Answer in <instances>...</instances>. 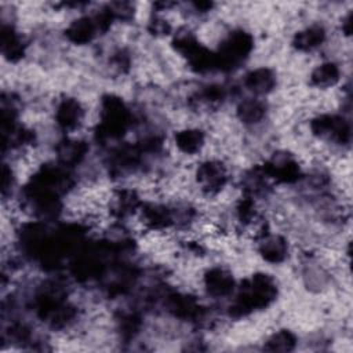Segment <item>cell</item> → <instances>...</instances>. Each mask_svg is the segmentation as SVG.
I'll return each instance as SVG.
<instances>
[{"instance_id": "cell-1", "label": "cell", "mask_w": 353, "mask_h": 353, "mask_svg": "<svg viewBox=\"0 0 353 353\" xmlns=\"http://www.w3.org/2000/svg\"><path fill=\"white\" fill-rule=\"evenodd\" d=\"M277 295V285L272 276L265 273L254 274L240 287L236 299L230 305V314L245 316L254 310L265 309Z\"/></svg>"}, {"instance_id": "cell-2", "label": "cell", "mask_w": 353, "mask_h": 353, "mask_svg": "<svg viewBox=\"0 0 353 353\" xmlns=\"http://www.w3.org/2000/svg\"><path fill=\"white\" fill-rule=\"evenodd\" d=\"M131 123V113L125 103L114 95H106L101 102V119L97 135L101 141L121 137Z\"/></svg>"}, {"instance_id": "cell-3", "label": "cell", "mask_w": 353, "mask_h": 353, "mask_svg": "<svg viewBox=\"0 0 353 353\" xmlns=\"http://www.w3.org/2000/svg\"><path fill=\"white\" fill-rule=\"evenodd\" d=\"M254 46L252 37L244 30H234L223 40L219 51L215 54L216 68L230 69L243 62L251 52Z\"/></svg>"}, {"instance_id": "cell-4", "label": "cell", "mask_w": 353, "mask_h": 353, "mask_svg": "<svg viewBox=\"0 0 353 353\" xmlns=\"http://www.w3.org/2000/svg\"><path fill=\"white\" fill-rule=\"evenodd\" d=\"M310 128L319 138L330 139L336 143H347L350 139V124L341 116L320 114L312 120Z\"/></svg>"}, {"instance_id": "cell-5", "label": "cell", "mask_w": 353, "mask_h": 353, "mask_svg": "<svg viewBox=\"0 0 353 353\" xmlns=\"http://www.w3.org/2000/svg\"><path fill=\"white\" fill-rule=\"evenodd\" d=\"M196 179L207 194L218 193L228 182V170L218 160H207L197 167Z\"/></svg>"}, {"instance_id": "cell-6", "label": "cell", "mask_w": 353, "mask_h": 353, "mask_svg": "<svg viewBox=\"0 0 353 353\" xmlns=\"http://www.w3.org/2000/svg\"><path fill=\"white\" fill-rule=\"evenodd\" d=\"M269 179H274L281 183H292L301 176V167L296 160L287 153L274 154L262 167Z\"/></svg>"}, {"instance_id": "cell-7", "label": "cell", "mask_w": 353, "mask_h": 353, "mask_svg": "<svg viewBox=\"0 0 353 353\" xmlns=\"http://www.w3.org/2000/svg\"><path fill=\"white\" fill-rule=\"evenodd\" d=\"M102 32L105 30L98 18V14H95V15L80 17L76 21H73L66 28L65 34L69 41H72L73 44L81 46V44L91 43Z\"/></svg>"}, {"instance_id": "cell-8", "label": "cell", "mask_w": 353, "mask_h": 353, "mask_svg": "<svg viewBox=\"0 0 353 353\" xmlns=\"http://www.w3.org/2000/svg\"><path fill=\"white\" fill-rule=\"evenodd\" d=\"M84 110L74 98L61 99L55 109V121L63 131H74L83 121Z\"/></svg>"}, {"instance_id": "cell-9", "label": "cell", "mask_w": 353, "mask_h": 353, "mask_svg": "<svg viewBox=\"0 0 353 353\" xmlns=\"http://www.w3.org/2000/svg\"><path fill=\"white\" fill-rule=\"evenodd\" d=\"M204 287L208 295L214 298H223L233 292L234 279L223 268H212L204 276Z\"/></svg>"}, {"instance_id": "cell-10", "label": "cell", "mask_w": 353, "mask_h": 353, "mask_svg": "<svg viewBox=\"0 0 353 353\" xmlns=\"http://www.w3.org/2000/svg\"><path fill=\"white\" fill-rule=\"evenodd\" d=\"M258 250L261 256L270 263H280L288 256V243L279 234H263Z\"/></svg>"}, {"instance_id": "cell-11", "label": "cell", "mask_w": 353, "mask_h": 353, "mask_svg": "<svg viewBox=\"0 0 353 353\" xmlns=\"http://www.w3.org/2000/svg\"><path fill=\"white\" fill-rule=\"evenodd\" d=\"M244 85L254 95H265L274 88L276 76L268 68H256L245 74Z\"/></svg>"}, {"instance_id": "cell-12", "label": "cell", "mask_w": 353, "mask_h": 353, "mask_svg": "<svg viewBox=\"0 0 353 353\" xmlns=\"http://www.w3.org/2000/svg\"><path fill=\"white\" fill-rule=\"evenodd\" d=\"M325 34V29L321 25H310L295 33L292 44L299 51H313L324 43Z\"/></svg>"}, {"instance_id": "cell-13", "label": "cell", "mask_w": 353, "mask_h": 353, "mask_svg": "<svg viewBox=\"0 0 353 353\" xmlns=\"http://www.w3.org/2000/svg\"><path fill=\"white\" fill-rule=\"evenodd\" d=\"M57 153H58V160L61 165L63 167L77 165L87 153V145L81 141L65 139L58 145Z\"/></svg>"}, {"instance_id": "cell-14", "label": "cell", "mask_w": 353, "mask_h": 353, "mask_svg": "<svg viewBox=\"0 0 353 353\" xmlns=\"http://www.w3.org/2000/svg\"><path fill=\"white\" fill-rule=\"evenodd\" d=\"M1 52L8 61H18L25 54L23 40L11 26L1 28Z\"/></svg>"}, {"instance_id": "cell-15", "label": "cell", "mask_w": 353, "mask_h": 353, "mask_svg": "<svg viewBox=\"0 0 353 353\" xmlns=\"http://www.w3.org/2000/svg\"><path fill=\"white\" fill-rule=\"evenodd\" d=\"M204 132L199 128H185L175 134L176 148L186 154H194L200 152L201 148L204 146Z\"/></svg>"}, {"instance_id": "cell-16", "label": "cell", "mask_w": 353, "mask_h": 353, "mask_svg": "<svg viewBox=\"0 0 353 353\" xmlns=\"http://www.w3.org/2000/svg\"><path fill=\"white\" fill-rule=\"evenodd\" d=\"M143 221L153 229H164L174 223L172 211L161 204H148L142 208Z\"/></svg>"}, {"instance_id": "cell-17", "label": "cell", "mask_w": 353, "mask_h": 353, "mask_svg": "<svg viewBox=\"0 0 353 353\" xmlns=\"http://www.w3.org/2000/svg\"><path fill=\"white\" fill-rule=\"evenodd\" d=\"M341 79V69L334 62H324L314 68L310 74L312 84L319 88H330Z\"/></svg>"}, {"instance_id": "cell-18", "label": "cell", "mask_w": 353, "mask_h": 353, "mask_svg": "<svg viewBox=\"0 0 353 353\" xmlns=\"http://www.w3.org/2000/svg\"><path fill=\"white\" fill-rule=\"evenodd\" d=\"M266 113V108L263 102L255 98L244 99L237 106V117L245 124H256L259 123Z\"/></svg>"}, {"instance_id": "cell-19", "label": "cell", "mask_w": 353, "mask_h": 353, "mask_svg": "<svg viewBox=\"0 0 353 353\" xmlns=\"http://www.w3.org/2000/svg\"><path fill=\"white\" fill-rule=\"evenodd\" d=\"M141 205L139 197L134 190L123 189L114 196V201L112 204V211L117 216H127L134 214Z\"/></svg>"}, {"instance_id": "cell-20", "label": "cell", "mask_w": 353, "mask_h": 353, "mask_svg": "<svg viewBox=\"0 0 353 353\" xmlns=\"http://www.w3.org/2000/svg\"><path fill=\"white\" fill-rule=\"evenodd\" d=\"M295 345H296L295 335L288 330H280L266 341L265 349L272 352H290L295 347Z\"/></svg>"}, {"instance_id": "cell-21", "label": "cell", "mask_w": 353, "mask_h": 353, "mask_svg": "<svg viewBox=\"0 0 353 353\" xmlns=\"http://www.w3.org/2000/svg\"><path fill=\"white\" fill-rule=\"evenodd\" d=\"M150 30L156 34H167L170 32V25L161 18H154L150 23Z\"/></svg>"}]
</instances>
